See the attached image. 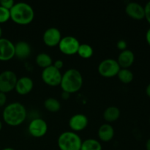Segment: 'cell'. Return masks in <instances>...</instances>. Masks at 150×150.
Instances as JSON below:
<instances>
[{
    "instance_id": "6da1fadb",
    "label": "cell",
    "mask_w": 150,
    "mask_h": 150,
    "mask_svg": "<svg viewBox=\"0 0 150 150\" xmlns=\"http://www.w3.org/2000/svg\"><path fill=\"white\" fill-rule=\"evenodd\" d=\"M27 117V111L22 103L13 102L4 107L2 118L4 122L11 127H17L23 124Z\"/></svg>"
},
{
    "instance_id": "7a4b0ae2",
    "label": "cell",
    "mask_w": 150,
    "mask_h": 150,
    "mask_svg": "<svg viewBox=\"0 0 150 150\" xmlns=\"http://www.w3.org/2000/svg\"><path fill=\"white\" fill-rule=\"evenodd\" d=\"M10 19L16 24L28 25L35 18V11L30 4L26 2L15 3L10 10Z\"/></svg>"
},
{
    "instance_id": "3957f363",
    "label": "cell",
    "mask_w": 150,
    "mask_h": 150,
    "mask_svg": "<svg viewBox=\"0 0 150 150\" xmlns=\"http://www.w3.org/2000/svg\"><path fill=\"white\" fill-rule=\"evenodd\" d=\"M83 83V76L81 72L77 69L70 68L62 74L59 86L62 92L73 94L81 89Z\"/></svg>"
},
{
    "instance_id": "277c9868",
    "label": "cell",
    "mask_w": 150,
    "mask_h": 150,
    "mask_svg": "<svg viewBox=\"0 0 150 150\" xmlns=\"http://www.w3.org/2000/svg\"><path fill=\"white\" fill-rule=\"evenodd\" d=\"M81 144L80 136L73 131L63 132L57 139V145L60 150H81Z\"/></svg>"
},
{
    "instance_id": "5b68a950",
    "label": "cell",
    "mask_w": 150,
    "mask_h": 150,
    "mask_svg": "<svg viewBox=\"0 0 150 150\" xmlns=\"http://www.w3.org/2000/svg\"><path fill=\"white\" fill-rule=\"evenodd\" d=\"M121 67L116 59L111 58L103 60L98 67L99 74L104 78H113L117 76Z\"/></svg>"
},
{
    "instance_id": "8992f818",
    "label": "cell",
    "mask_w": 150,
    "mask_h": 150,
    "mask_svg": "<svg viewBox=\"0 0 150 150\" xmlns=\"http://www.w3.org/2000/svg\"><path fill=\"white\" fill-rule=\"evenodd\" d=\"M80 42L77 38L71 35H67L62 38L59 43V49L63 54L67 56H73L77 54Z\"/></svg>"
},
{
    "instance_id": "52a82bcc",
    "label": "cell",
    "mask_w": 150,
    "mask_h": 150,
    "mask_svg": "<svg viewBox=\"0 0 150 150\" xmlns=\"http://www.w3.org/2000/svg\"><path fill=\"white\" fill-rule=\"evenodd\" d=\"M61 71L53 66V64L50 67L43 69L41 74L42 80L45 84L50 86H59L62 80Z\"/></svg>"
},
{
    "instance_id": "ba28073f",
    "label": "cell",
    "mask_w": 150,
    "mask_h": 150,
    "mask_svg": "<svg viewBox=\"0 0 150 150\" xmlns=\"http://www.w3.org/2000/svg\"><path fill=\"white\" fill-rule=\"evenodd\" d=\"M18 77L12 70H4L0 73V92L8 93L16 87Z\"/></svg>"
},
{
    "instance_id": "9c48e42d",
    "label": "cell",
    "mask_w": 150,
    "mask_h": 150,
    "mask_svg": "<svg viewBox=\"0 0 150 150\" xmlns=\"http://www.w3.org/2000/svg\"><path fill=\"white\" fill-rule=\"evenodd\" d=\"M29 133L34 138H42L48 132V124L42 118H35L28 126Z\"/></svg>"
},
{
    "instance_id": "30bf717a",
    "label": "cell",
    "mask_w": 150,
    "mask_h": 150,
    "mask_svg": "<svg viewBox=\"0 0 150 150\" xmlns=\"http://www.w3.org/2000/svg\"><path fill=\"white\" fill-rule=\"evenodd\" d=\"M14 57L15 44L10 40L0 38V61H10Z\"/></svg>"
},
{
    "instance_id": "8fae6325",
    "label": "cell",
    "mask_w": 150,
    "mask_h": 150,
    "mask_svg": "<svg viewBox=\"0 0 150 150\" xmlns=\"http://www.w3.org/2000/svg\"><path fill=\"white\" fill-rule=\"evenodd\" d=\"M62 34L59 29L56 27H50L44 32L42 41L48 47H55L59 45L62 39Z\"/></svg>"
},
{
    "instance_id": "7c38bea8",
    "label": "cell",
    "mask_w": 150,
    "mask_h": 150,
    "mask_svg": "<svg viewBox=\"0 0 150 150\" xmlns=\"http://www.w3.org/2000/svg\"><path fill=\"white\" fill-rule=\"evenodd\" d=\"M89 123L87 117L83 114H76L72 116L68 122L71 131L77 133L86 128Z\"/></svg>"
},
{
    "instance_id": "4fadbf2b",
    "label": "cell",
    "mask_w": 150,
    "mask_h": 150,
    "mask_svg": "<svg viewBox=\"0 0 150 150\" xmlns=\"http://www.w3.org/2000/svg\"><path fill=\"white\" fill-rule=\"evenodd\" d=\"M125 13L132 19L141 21L145 18L144 7L138 2L127 3L125 7Z\"/></svg>"
},
{
    "instance_id": "5bb4252c",
    "label": "cell",
    "mask_w": 150,
    "mask_h": 150,
    "mask_svg": "<svg viewBox=\"0 0 150 150\" xmlns=\"http://www.w3.org/2000/svg\"><path fill=\"white\" fill-rule=\"evenodd\" d=\"M34 82L32 79L28 76H23L20 79H18L15 90L18 95H26L32 92Z\"/></svg>"
},
{
    "instance_id": "9a60e30c",
    "label": "cell",
    "mask_w": 150,
    "mask_h": 150,
    "mask_svg": "<svg viewBox=\"0 0 150 150\" xmlns=\"http://www.w3.org/2000/svg\"><path fill=\"white\" fill-rule=\"evenodd\" d=\"M117 61L121 68L129 69V67H131L134 63V53L129 49L121 51V53L119 54Z\"/></svg>"
},
{
    "instance_id": "2e32d148",
    "label": "cell",
    "mask_w": 150,
    "mask_h": 150,
    "mask_svg": "<svg viewBox=\"0 0 150 150\" xmlns=\"http://www.w3.org/2000/svg\"><path fill=\"white\" fill-rule=\"evenodd\" d=\"M32 48L26 41H18L15 44V57L20 60H24L30 56Z\"/></svg>"
},
{
    "instance_id": "e0dca14e",
    "label": "cell",
    "mask_w": 150,
    "mask_h": 150,
    "mask_svg": "<svg viewBox=\"0 0 150 150\" xmlns=\"http://www.w3.org/2000/svg\"><path fill=\"white\" fill-rule=\"evenodd\" d=\"M114 129L109 123H104L99 127L98 131V138L101 142H109L114 136Z\"/></svg>"
},
{
    "instance_id": "ac0fdd59",
    "label": "cell",
    "mask_w": 150,
    "mask_h": 150,
    "mask_svg": "<svg viewBox=\"0 0 150 150\" xmlns=\"http://www.w3.org/2000/svg\"><path fill=\"white\" fill-rule=\"evenodd\" d=\"M120 110L116 106H109L105 108L104 111L103 117L104 120L107 122H114L119 120L120 117Z\"/></svg>"
},
{
    "instance_id": "d6986e66",
    "label": "cell",
    "mask_w": 150,
    "mask_h": 150,
    "mask_svg": "<svg viewBox=\"0 0 150 150\" xmlns=\"http://www.w3.org/2000/svg\"><path fill=\"white\" fill-rule=\"evenodd\" d=\"M35 62L39 67L43 69L50 67L53 64V59L51 56L44 52L40 53L37 55Z\"/></svg>"
},
{
    "instance_id": "ffe728a7",
    "label": "cell",
    "mask_w": 150,
    "mask_h": 150,
    "mask_svg": "<svg viewBox=\"0 0 150 150\" xmlns=\"http://www.w3.org/2000/svg\"><path fill=\"white\" fill-rule=\"evenodd\" d=\"M81 150H103L100 142L95 139H88L82 141Z\"/></svg>"
},
{
    "instance_id": "44dd1931",
    "label": "cell",
    "mask_w": 150,
    "mask_h": 150,
    "mask_svg": "<svg viewBox=\"0 0 150 150\" xmlns=\"http://www.w3.org/2000/svg\"><path fill=\"white\" fill-rule=\"evenodd\" d=\"M44 108L51 113L58 112L61 109V103L54 98H48L44 101Z\"/></svg>"
},
{
    "instance_id": "7402d4cb",
    "label": "cell",
    "mask_w": 150,
    "mask_h": 150,
    "mask_svg": "<svg viewBox=\"0 0 150 150\" xmlns=\"http://www.w3.org/2000/svg\"><path fill=\"white\" fill-rule=\"evenodd\" d=\"M117 76L122 83H125V84L131 83L133 80V78H134L133 72L129 69L125 68L120 69Z\"/></svg>"
},
{
    "instance_id": "603a6c76",
    "label": "cell",
    "mask_w": 150,
    "mask_h": 150,
    "mask_svg": "<svg viewBox=\"0 0 150 150\" xmlns=\"http://www.w3.org/2000/svg\"><path fill=\"white\" fill-rule=\"evenodd\" d=\"M93 48L90 45L86 43L80 44L78 49L77 54L83 59H89L93 55Z\"/></svg>"
},
{
    "instance_id": "cb8c5ba5",
    "label": "cell",
    "mask_w": 150,
    "mask_h": 150,
    "mask_svg": "<svg viewBox=\"0 0 150 150\" xmlns=\"http://www.w3.org/2000/svg\"><path fill=\"white\" fill-rule=\"evenodd\" d=\"M10 19V10L0 6V23L7 22Z\"/></svg>"
},
{
    "instance_id": "d4e9b609",
    "label": "cell",
    "mask_w": 150,
    "mask_h": 150,
    "mask_svg": "<svg viewBox=\"0 0 150 150\" xmlns=\"http://www.w3.org/2000/svg\"><path fill=\"white\" fill-rule=\"evenodd\" d=\"M14 4L15 1L13 0H0V6L9 10H11Z\"/></svg>"
},
{
    "instance_id": "484cf974",
    "label": "cell",
    "mask_w": 150,
    "mask_h": 150,
    "mask_svg": "<svg viewBox=\"0 0 150 150\" xmlns=\"http://www.w3.org/2000/svg\"><path fill=\"white\" fill-rule=\"evenodd\" d=\"M145 11V19L150 25V1H148L144 6Z\"/></svg>"
},
{
    "instance_id": "4316f807",
    "label": "cell",
    "mask_w": 150,
    "mask_h": 150,
    "mask_svg": "<svg viewBox=\"0 0 150 150\" xmlns=\"http://www.w3.org/2000/svg\"><path fill=\"white\" fill-rule=\"evenodd\" d=\"M117 48H118V49H120V51H122L127 49V43L125 40H119L118 42H117Z\"/></svg>"
},
{
    "instance_id": "83f0119b",
    "label": "cell",
    "mask_w": 150,
    "mask_h": 150,
    "mask_svg": "<svg viewBox=\"0 0 150 150\" xmlns=\"http://www.w3.org/2000/svg\"><path fill=\"white\" fill-rule=\"evenodd\" d=\"M7 102V95L5 93L0 92V108L3 107Z\"/></svg>"
},
{
    "instance_id": "f1b7e54d",
    "label": "cell",
    "mask_w": 150,
    "mask_h": 150,
    "mask_svg": "<svg viewBox=\"0 0 150 150\" xmlns=\"http://www.w3.org/2000/svg\"><path fill=\"white\" fill-rule=\"evenodd\" d=\"M53 66L55 67L57 69H58V70H60L62 68L63 66H64V62H63L62 60L57 59L54 62V63L53 64Z\"/></svg>"
},
{
    "instance_id": "f546056e",
    "label": "cell",
    "mask_w": 150,
    "mask_h": 150,
    "mask_svg": "<svg viewBox=\"0 0 150 150\" xmlns=\"http://www.w3.org/2000/svg\"><path fill=\"white\" fill-rule=\"evenodd\" d=\"M70 96V94L67 93V92H62V95H61L62 98L63 100H66L69 99Z\"/></svg>"
},
{
    "instance_id": "4dcf8cb0",
    "label": "cell",
    "mask_w": 150,
    "mask_h": 150,
    "mask_svg": "<svg viewBox=\"0 0 150 150\" xmlns=\"http://www.w3.org/2000/svg\"><path fill=\"white\" fill-rule=\"evenodd\" d=\"M146 42L148 43V45L150 46V28L146 31Z\"/></svg>"
},
{
    "instance_id": "1f68e13d",
    "label": "cell",
    "mask_w": 150,
    "mask_h": 150,
    "mask_svg": "<svg viewBox=\"0 0 150 150\" xmlns=\"http://www.w3.org/2000/svg\"><path fill=\"white\" fill-rule=\"evenodd\" d=\"M146 94L148 97L150 98V83L147 85L146 88Z\"/></svg>"
},
{
    "instance_id": "d6a6232c",
    "label": "cell",
    "mask_w": 150,
    "mask_h": 150,
    "mask_svg": "<svg viewBox=\"0 0 150 150\" xmlns=\"http://www.w3.org/2000/svg\"><path fill=\"white\" fill-rule=\"evenodd\" d=\"M145 147H146V150H150V138L146 141V144H145Z\"/></svg>"
},
{
    "instance_id": "836d02e7",
    "label": "cell",
    "mask_w": 150,
    "mask_h": 150,
    "mask_svg": "<svg viewBox=\"0 0 150 150\" xmlns=\"http://www.w3.org/2000/svg\"><path fill=\"white\" fill-rule=\"evenodd\" d=\"M1 150H16V149H14L13 148H11V147H6V148H4V149H3Z\"/></svg>"
},
{
    "instance_id": "e575fe53",
    "label": "cell",
    "mask_w": 150,
    "mask_h": 150,
    "mask_svg": "<svg viewBox=\"0 0 150 150\" xmlns=\"http://www.w3.org/2000/svg\"><path fill=\"white\" fill-rule=\"evenodd\" d=\"M1 35H2V29H1V26H0V38H1Z\"/></svg>"
},
{
    "instance_id": "d590c367",
    "label": "cell",
    "mask_w": 150,
    "mask_h": 150,
    "mask_svg": "<svg viewBox=\"0 0 150 150\" xmlns=\"http://www.w3.org/2000/svg\"><path fill=\"white\" fill-rule=\"evenodd\" d=\"M2 127H3V125H2V122H1V120H0V131H1V129H2Z\"/></svg>"
}]
</instances>
